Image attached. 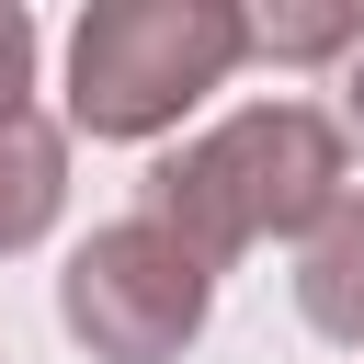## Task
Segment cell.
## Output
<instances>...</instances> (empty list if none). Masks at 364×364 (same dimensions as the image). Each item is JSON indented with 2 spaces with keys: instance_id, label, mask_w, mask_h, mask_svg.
I'll return each instance as SVG.
<instances>
[{
  "instance_id": "cell-7",
  "label": "cell",
  "mask_w": 364,
  "mask_h": 364,
  "mask_svg": "<svg viewBox=\"0 0 364 364\" xmlns=\"http://www.w3.org/2000/svg\"><path fill=\"white\" fill-rule=\"evenodd\" d=\"M0 102H34V11L0 0Z\"/></svg>"
},
{
  "instance_id": "cell-4",
  "label": "cell",
  "mask_w": 364,
  "mask_h": 364,
  "mask_svg": "<svg viewBox=\"0 0 364 364\" xmlns=\"http://www.w3.org/2000/svg\"><path fill=\"white\" fill-rule=\"evenodd\" d=\"M68 205V125L46 102H0V262L34 250Z\"/></svg>"
},
{
  "instance_id": "cell-1",
  "label": "cell",
  "mask_w": 364,
  "mask_h": 364,
  "mask_svg": "<svg viewBox=\"0 0 364 364\" xmlns=\"http://www.w3.org/2000/svg\"><path fill=\"white\" fill-rule=\"evenodd\" d=\"M341 182H353V148H341V125L318 102H239V114H216L205 136H182L148 171L136 216H159L216 273V262H239L262 239H307L341 205Z\"/></svg>"
},
{
  "instance_id": "cell-5",
  "label": "cell",
  "mask_w": 364,
  "mask_h": 364,
  "mask_svg": "<svg viewBox=\"0 0 364 364\" xmlns=\"http://www.w3.org/2000/svg\"><path fill=\"white\" fill-rule=\"evenodd\" d=\"M296 307L318 341L364 353V182H341V205L296 239Z\"/></svg>"
},
{
  "instance_id": "cell-2",
  "label": "cell",
  "mask_w": 364,
  "mask_h": 364,
  "mask_svg": "<svg viewBox=\"0 0 364 364\" xmlns=\"http://www.w3.org/2000/svg\"><path fill=\"white\" fill-rule=\"evenodd\" d=\"M239 0H91L68 34V136H171L205 91L239 80Z\"/></svg>"
},
{
  "instance_id": "cell-8",
  "label": "cell",
  "mask_w": 364,
  "mask_h": 364,
  "mask_svg": "<svg viewBox=\"0 0 364 364\" xmlns=\"http://www.w3.org/2000/svg\"><path fill=\"white\" fill-rule=\"evenodd\" d=\"M330 125H341V148H364V34L341 46V114Z\"/></svg>"
},
{
  "instance_id": "cell-6",
  "label": "cell",
  "mask_w": 364,
  "mask_h": 364,
  "mask_svg": "<svg viewBox=\"0 0 364 364\" xmlns=\"http://www.w3.org/2000/svg\"><path fill=\"white\" fill-rule=\"evenodd\" d=\"M250 57H284V68H318L364 34V0H273V11H239Z\"/></svg>"
},
{
  "instance_id": "cell-3",
  "label": "cell",
  "mask_w": 364,
  "mask_h": 364,
  "mask_svg": "<svg viewBox=\"0 0 364 364\" xmlns=\"http://www.w3.org/2000/svg\"><path fill=\"white\" fill-rule=\"evenodd\" d=\"M205 307H216V273L159 216H102L57 273V318L91 364H182L205 341Z\"/></svg>"
}]
</instances>
